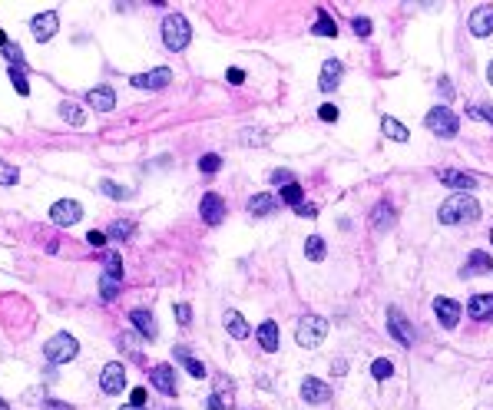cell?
Wrapping results in <instances>:
<instances>
[{
	"label": "cell",
	"mask_w": 493,
	"mask_h": 410,
	"mask_svg": "<svg viewBox=\"0 0 493 410\" xmlns=\"http://www.w3.org/2000/svg\"><path fill=\"white\" fill-rule=\"evenodd\" d=\"M490 245H493V228H490Z\"/></svg>",
	"instance_id": "cell-57"
},
{
	"label": "cell",
	"mask_w": 493,
	"mask_h": 410,
	"mask_svg": "<svg viewBox=\"0 0 493 410\" xmlns=\"http://www.w3.org/2000/svg\"><path fill=\"white\" fill-rule=\"evenodd\" d=\"M351 27H354V34H358V37H371V20L368 17H354L351 20Z\"/></svg>",
	"instance_id": "cell-42"
},
{
	"label": "cell",
	"mask_w": 493,
	"mask_h": 410,
	"mask_svg": "<svg viewBox=\"0 0 493 410\" xmlns=\"http://www.w3.org/2000/svg\"><path fill=\"white\" fill-rule=\"evenodd\" d=\"M381 132H384L387 139H394V143H407V139H411V136H407V126H400L398 119H391V116L381 119Z\"/></svg>",
	"instance_id": "cell-27"
},
{
	"label": "cell",
	"mask_w": 493,
	"mask_h": 410,
	"mask_svg": "<svg viewBox=\"0 0 493 410\" xmlns=\"http://www.w3.org/2000/svg\"><path fill=\"white\" fill-rule=\"evenodd\" d=\"M3 43H7V37H3V30H0V47H3Z\"/></svg>",
	"instance_id": "cell-56"
},
{
	"label": "cell",
	"mask_w": 493,
	"mask_h": 410,
	"mask_svg": "<svg viewBox=\"0 0 493 410\" xmlns=\"http://www.w3.org/2000/svg\"><path fill=\"white\" fill-rule=\"evenodd\" d=\"M470 34H474V37H480V40L493 34V7H490V3L477 7L474 14H470Z\"/></svg>",
	"instance_id": "cell-13"
},
{
	"label": "cell",
	"mask_w": 493,
	"mask_h": 410,
	"mask_svg": "<svg viewBox=\"0 0 493 410\" xmlns=\"http://www.w3.org/2000/svg\"><path fill=\"white\" fill-rule=\"evenodd\" d=\"M219 166H222V159H219L215 152H206V156L199 159V169H202V172H219Z\"/></svg>",
	"instance_id": "cell-40"
},
{
	"label": "cell",
	"mask_w": 493,
	"mask_h": 410,
	"mask_svg": "<svg viewBox=\"0 0 493 410\" xmlns=\"http://www.w3.org/2000/svg\"><path fill=\"white\" fill-rule=\"evenodd\" d=\"M17 179H20L17 166H10V162L0 159V186H17Z\"/></svg>",
	"instance_id": "cell-34"
},
{
	"label": "cell",
	"mask_w": 493,
	"mask_h": 410,
	"mask_svg": "<svg viewBox=\"0 0 493 410\" xmlns=\"http://www.w3.org/2000/svg\"><path fill=\"white\" fill-rule=\"evenodd\" d=\"M99 387L106 394H123L126 391V367L119 361H110L103 367V374H99Z\"/></svg>",
	"instance_id": "cell-7"
},
{
	"label": "cell",
	"mask_w": 493,
	"mask_h": 410,
	"mask_svg": "<svg viewBox=\"0 0 493 410\" xmlns=\"http://www.w3.org/2000/svg\"><path fill=\"white\" fill-rule=\"evenodd\" d=\"M99 291H103V301L110 304V301H116V295H119V281H113V278H99Z\"/></svg>",
	"instance_id": "cell-35"
},
{
	"label": "cell",
	"mask_w": 493,
	"mask_h": 410,
	"mask_svg": "<svg viewBox=\"0 0 493 410\" xmlns=\"http://www.w3.org/2000/svg\"><path fill=\"white\" fill-rule=\"evenodd\" d=\"M189 40H192V30H189V20L182 17V14H169V17L163 20V43L169 47L172 53L186 50Z\"/></svg>",
	"instance_id": "cell-2"
},
{
	"label": "cell",
	"mask_w": 493,
	"mask_h": 410,
	"mask_svg": "<svg viewBox=\"0 0 493 410\" xmlns=\"http://www.w3.org/2000/svg\"><path fill=\"white\" fill-rule=\"evenodd\" d=\"M99 189H103L110 199H116V202L130 199V189H126V186H116V182H110V179H103V182H99Z\"/></svg>",
	"instance_id": "cell-32"
},
{
	"label": "cell",
	"mask_w": 493,
	"mask_h": 410,
	"mask_svg": "<svg viewBox=\"0 0 493 410\" xmlns=\"http://www.w3.org/2000/svg\"><path fill=\"white\" fill-rule=\"evenodd\" d=\"M103 268H106V272H103L106 278H113L123 285V258H119V252H113V248L103 252Z\"/></svg>",
	"instance_id": "cell-26"
},
{
	"label": "cell",
	"mask_w": 493,
	"mask_h": 410,
	"mask_svg": "<svg viewBox=\"0 0 493 410\" xmlns=\"http://www.w3.org/2000/svg\"><path fill=\"white\" fill-rule=\"evenodd\" d=\"M272 182L285 189V186H291V182H295V176H291L288 169H275V172H272Z\"/></svg>",
	"instance_id": "cell-41"
},
{
	"label": "cell",
	"mask_w": 493,
	"mask_h": 410,
	"mask_svg": "<svg viewBox=\"0 0 493 410\" xmlns=\"http://www.w3.org/2000/svg\"><path fill=\"white\" fill-rule=\"evenodd\" d=\"M278 205H282L278 195H272V192H258V195H252V199H248V212H252L255 219H262V215L278 212Z\"/></svg>",
	"instance_id": "cell-14"
},
{
	"label": "cell",
	"mask_w": 493,
	"mask_h": 410,
	"mask_svg": "<svg viewBox=\"0 0 493 410\" xmlns=\"http://www.w3.org/2000/svg\"><path fill=\"white\" fill-rule=\"evenodd\" d=\"M30 27H34V37H37L40 43H47V40L57 34V27H60L57 10H43V14H37V17L30 20Z\"/></svg>",
	"instance_id": "cell-10"
},
{
	"label": "cell",
	"mask_w": 493,
	"mask_h": 410,
	"mask_svg": "<svg viewBox=\"0 0 493 410\" xmlns=\"http://www.w3.org/2000/svg\"><path fill=\"white\" fill-rule=\"evenodd\" d=\"M318 116H322L324 123H335V119H338V106H331V103H324L322 110H318Z\"/></svg>",
	"instance_id": "cell-44"
},
{
	"label": "cell",
	"mask_w": 493,
	"mask_h": 410,
	"mask_svg": "<svg viewBox=\"0 0 493 410\" xmlns=\"http://www.w3.org/2000/svg\"><path fill=\"white\" fill-rule=\"evenodd\" d=\"M437 179L444 182V186L450 189H460V192H467V189H477V179L470 172H457V169H440L437 172Z\"/></svg>",
	"instance_id": "cell-17"
},
{
	"label": "cell",
	"mask_w": 493,
	"mask_h": 410,
	"mask_svg": "<svg viewBox=\"0 0 493 410\" xmlns=\"http://www.w3.org/2000/svg\"><path fill=\"white\" fill-rule=\"evenodd\" d=\"M133 235V222H113L110 225V239L116 242H123V239H130Z\"/></svg>",
	"instance_id": "cell-38"
},
{
	"label": "cell",
	"mask_w": 493,
	"mask_h": 410,
	"mask_svg": "<svg viewBox=\"0 0 493 410\" xmlns=\"http://www.w3.org/2000/svg\"><path fill=\"white\" fill-rule=\"evenodd\" d=\"M86 103H90L96 112H110L116 106V93L110 90V86H96V90L86 93Z\"/></svg>",
	"instance_id": "cell-18"
},
{
	"label": "cell",
	"mask_w": 493,
	"mask_h": 410,
	"mask_svg": "<svg viewBox=\"0 0 493 410\" xmlns=\"http://www.w3.org/2000/svg\"><path fill=\"white\" fill-rule=\"evenodd\" d=\"M295 212H298L302 219H315V215H318V208H315V205H311V202H302V205H295Z\"/></svg>",
	"instance_id": "cell-45"
},
{
	"label": "cell",
	"mask_w": 493,
	"mask_h": 410,
	"mask_svg": "<svg viewBox=\"0 0 493 410\" xmlns=\"http://www.w3.org/2000/svg\"><path fill=\"white\" fill-rule=\"evenodd\" d=\"M130 324H133L143 337H149V341L156 337V317H152L146 308H136V311H130Z\"/></svg>",
	"instance_id": "cell-20"
},
{
	"label": "cell",
	"mask_w": 493,
	"mask_h": 410,
	"mask_svg": "<svg viewBox=\"0 0 493 410\" xmlns=\"http://www.w3.org/2000/svg\"><path fill=\"white\" fill-rule=\"evenodd\" d=\"M371 374H374V377H378V381H387V377H391V374H394V364H391V361H387V357H378V361H374V364H371Z\"/></svg>",
	"instance_id": "cell-36"
},
{
	"label": "cell",
	"mask_w": 493,
	"mask_h": 410,
	"mask_svg": "<svg viewBox=\"0 0 493 410\" xmlns=\"http://www.w3.org/2000/svg\"><path fill=\"white\" fill-rule=\"evenodd\" d=\"M176 361H182V364H186V371H189L192 377H206V364H202V361H195L186 348H176Z\"/></svg>",
	"instance_id": "cell-29"
},
{
	"label": "cell",
	"mask_w": 493,
	"mask_h": 410,
	"mask_svg": "<svg viewBox=\"0 0 493 410\" xmlns=\"http://www.w3.org/2000/svg\"><path fill=\"white\" fill-rule=\"evenodd\" d=\"M302 397L308 400V404H324V400L331 397V387H328L324 381H318V377H304L302 381Z\"/></svg>",
	"instance_id": "cell-16"
},
{
	"label": "cell",
	"mask_w": 493,
	"mask_h": 410,
	"mask_svg": "<svg viewBox=\"0 0 493 410\" xmlns=\"http://www.w3.org/2000/svg\"><path fill=\"white\" fill-rule=\"evenodd\" d=\"M437 219L444 225H460V222H477L480 219V202L470 192H454L450 199H444L437 208Z\"/></svg>",
	"instance_id": "cell-1"
},
{
	"label": "cell",
	"mask_w": 493,
	"mask_h": 410,
	"mask_svg": "<svg viewBox=\"0 0 493 410\" xmlns=\"http://www.w3.org/2000/svg\"><path fill=\"white\" fill-rule=\"evenodd\" d=\"M222 321H226V331L232 337H239V341H245L248 335H252V328H248V321L242 315H239V311H226V317H222Z\"/></svg>",
	"instance_id": "cell-25"
},
{
	"label": "cell",
	"mask_w": 493,
	"mask_h": 410,
	"mask_svg": "<svg viewBox=\"0 0 493 410\" xmlns=\"http://www.w3.org/2000/svg\"><path fill=\"white\" fill-rule=\"evenodd\" d=\"M199 215H202V222L206 225L222 222V219H226V202H222V195H219V192H206L202 202H199Z\"/></svg>",
	"instance_id": "cell-8"
},
{
	"label": "cell",
	"mask_w": 493,
	"mask_h": 410,
	"mask_svg": "<svg viewBox=\"0 0 493 410\" xmlns=\"http://www.w3.org/2000/svg\"><path fill=\"white\" fill-rule=\"evenodd\" d=\"M206 407H209V410H226V400H222L219 394H212L209 400H206Z\"/></svg>",
	"instance_id": "cell-48"
},
{
	"label": "cell",
	"mask_w": 493,
	"mask_h": 410,
	"mask_svg": "<svg viewBox=\"0 0 493 410\" xmlns=\"http://www.w3.org/2000/svg\"><path fill=\"white\" fill-rule=\"evenodd\" d=\"M176 317H179V324H189V321H192V308H189V304H176Z\"/></svg>",
	"instance_id": "cell-46"
},
{
	"label": "cell",
	"mask_w": 493,
	"mask_h": 410,
	"mask_svg": "<svg viewBox=\"0 0 493 410\" xmlns=\"http://www.w3.org/2000/svg\"><path fill=\"white\" fill-rule=\"evenodd\" d=\"M467 116H470V119H487V123H493V110H490V106H470V110H467Z\"/></svg>",
	"instance_id": "cell-43"
},
{
	"label": "cell",
	"mask_w": 493,
	"mask_h": 410,
	"mask_svg": "<svg viewBox=\"0 0 493 410\" xmlns=\"http://www.w3.org/2000/svg\"><path fill=\"white\" fill-rule=\"evenodd\" d=\"M60 112H63V119H67V123H73V126H83V119H86V112L80 110L76 103H63Z\"/></svg>",
	"instance_id": "cell-31"
},
{
	"label": "cell",
	"mask_w": 493,
	"mask_h": 410,
	"mask_svg": "<svg viewBox=\"0 0 493 410\" xmlns=\"http://www.w3.org/2000/svg\"><path fill=\"white\" fill-rule=\"evenodd\" d=\"M487 80H490V86H493V60H490V67H487Z\"/></svg>",
	"instance_id": "cell-53"
},
{
	"label": "cell",
	"mask_w": 493,
	"mask_h": 410,
	"mask_svg": "<svg viewBox=\"0 0 493 410\" xmlns=\"http://www.w3.org/2000/svg\"><path fill=\"white\" fill-rule=\"evenodd\" d=\"M149 384L156 387L159 394H166V397H176V374H172L169 364H156L149 371Z\"/></svg>",
	"instance_id": "cell-11"
},
{
	"label": "cell",
	"mask_w": 493,
	"mask_h": 410,
	"mask_svg": "<svg viewBox=\"0 0 493 410\" xmlns=\"http://www.w3.org/2000/svg\"><path fill=\"white\" fill-rule=\"evenodd\" d=\"M493 272V258L487 252H470V258L464 265V275H487Z\"/></svg>",
	"instance_id": "cell-23"
},
{
	"label": "cell",
	"mask_w": 493,
	"mask_h": 410,
	"mask_svg": "<svg viewBox=\"0 0 493 410\" xmlns=\"http://www.w3.org/2000/svg\"><path fill=\"white\" fill-rule=\"evenodd\" d=\"M258 344H262V351H278V324L275 321H262L258 324Z\"/></svg>",
	"instance_id": "cell-24"
},
{
	"label": "cell",
	"mask_w": 493,
	"mask_h": 410,
	"mask_svg": "<svg viewBox=\"0 0 493 410\" xmlns=\"http://www.w3.org/2000/svg\"><path fill=\"white\" fill-rule=\"evenodd\" d=\"M311 34H318V37H335L338 34V23L331 20V14L328 10H318V20H315V27H311Z\"/></svg>",
	"instance_id": "cell-28"
},
{
	"label": "cell",
	"mask_w": 493,
	"mask_h": 410,
	"mask_svg": "<svg viewBox=\"0 0 493 410\" xmlns=\"http://www.w3.org/2000/svg\"><path fill=\"white\" fill-rule=\"evenodd\" d=\"M119 410H146V407H136V404H130V407H119Z\"/></svg>",
	"instance_id": "cell-55"
},
{
	"label": "cell",
	"mask_w": 493,
	"mask_h": 410,
	"mask_svg": "<svg viewBox=\"0 0 493 410\" xmlns=\"http://www.w3.org/2000/svg\"><path fill=\"white\" fill-rule=\"evenodd\" d=\"M440 90H444V96H454V86H450V80H447V76L440 80Z\"/></svg>",
	"instance_id": "cell-52"
},
{
	"label": "cell",
	"mask_w": 493,
	"mask_h": 410,
	"mask_svg": "<svg viewBox=\"0 0 493 410\" xmlns=\"http://www.w3.org/2000/svg\"><path fill=\"white\" fill-rule=\"evenodd\" d=\"M324 337H328V321L318 315H304L298 321V331H295V341L302 344V348H318Z\"/></svg>",
	"instance_id": "cell-4"
},
{
	"label": "cell",
	"mask_w": 493,
	"mask_h": 410,
	"mask_svg": "<svg viewBox=\"0 0 493 410\" xmlns=\"http://www.w3.org/2000/svg\"><path fill=\"white\" fill-rule=\"evenodd\" d=\"M302 186H298V182H291V186H285L282 189V195H278V199H282V202H288V205H302Z\"/></svg>",
	"instance_id": "cell-37"
},
{
	"label": "cell",
	"mask_w": 493,
	"mask_h": 410,
	"mask_svg": "<svg viewBox=\"0 0 493 410\" xmlns=\"http://www.w3.org/2000/svg\"><path fill=\"white\" fill-rule=\"evenodd\" d=\"M341 60H324L322 67V80H318V90H324V93H331L335 86H338V80H341Z\"/></svg>",
	"instance_id": "cell-19"
},
{
	"label": "cell",
	"mask_w": 493,
	"mask_h": 410,
	"mask_svg": "<svg viewBox=\"0 0 493 410\" xmlns=\"http://www.w3.org/2000/svg\"><path fill=\"white\" fill-rule=\"evenodd\" d=\"M10 83L17 86L20 96L30 93V83H27V73H23V67H10Z\"/></svg>",
	"instance_id": "cell-33"
},
{
	"label": "cell",
	"mask_w": 493,
	"mask_h": 410,
	"mask_svg": "<svg viewBox=\"0 0 493 410\" xmlns=\"http://www.w3.org/2000/svg\"><path fill=\"white\" fill-rule=\"evenodd\" d=\"M130 83H133L136 90H163V86L172 83V70L159 67V70H149V73H136Z\"/></svg>",
	"instance_id": "cell-9"
},
{
	"label": "cell",
	"mask_w": 493,
	"mask_h": 410,
	"mask_svg": "<svg viewBox=\"0 0 493 410\" xmlns=\"http://www.w3.org/2000/svg\"><path fill=\"white\" fill-rule=\"evenodd\" d=\"M228 83H242V80H245V73H242V70H228Z\"/></svg>",
	"instance_id": "cell-50"
},
{
	"label": "cell",
	"mask_w": 493,
	"mask_h": 410,
	"mask_svg": "<svg viewBox=\"0 0 493 410\" xmlns=\"http://www.w3.org/2000/svg\"><path fill=\"white\" fill-rule=\"evenodd\" d=\"M304 255L311 261H322L324 258V239L322 235H311L308 242H304Z\"/></svg>",
	"instance_id": "cell-30"
},
{
	"label": "cell",
	"mask_w": 493,
	"mask_h": 410,
	"mask_svg": "<svg viewBox=\"0 0 493 410\" xmlns=\"http://www.w3.org/2000/svg\"><path fill=\"white\" fill-rule=\"evenodd\" d=\"M434 315L437 321L444 324V328H457V321H460V304L454 298H437L434 301Z\"/></svg>",
	"instance_id": "cell-15"
},
{
	"label": "cell",
	"mask_w": 493,
	"mask_h": 410,
	"mask_svg": "<svg viewBox=\"0 0 493 410\" xmlns=\"http://www.w3.org/2000/svg\"><path fill=\"white\" fill-rule=\"evenodd\" d=\"M86 242L93 245V248H103V245H106V232H90V235H86Z\"/></svg>",
	"instance_id": "cell-47"
},
{
	"label": "cell",
	"mask_w": 493,
	"mask_h": 410,
	"mask_svg": "<svg viewBox=\"0 0 493 410\" xmlns=\"http://www.w3.org/2000/svg\"><path fill=\"white\" fill-rule=\"evenodd\" d=\"M3 56L10 60V67H23V50H20L17 43L7 40V43H3Z\"/></svg>",
	"instance_id": "cell-39"
},
{
	"label": "cell",
	"mask_w": 493,
	"mask_h": 410,
	"mask_svg": "<svg viewBox=\"0 0 493 410\" xmlns=\"http://www.w3.org/2000/svg\"><path fill=\"white\" fill-rule=\"evenodd\" d=\"M0 410H10V404H7V400H3V397H0Z\"/></svg>",
	"instance_id": "cell-54"
},
{
	"label": "cell",
	"mask_w": 493,
	"mask_h": 410,
	"mask_svg": "<svg viewBox=\"0 0 493 410\" xmlns=\"http://www.w3.org/2000/svg\"><path fill=\"white\" fill-rule=\"evenodd\" d=\"M43 410H73V407H67V404H60V400H43Z\"/></svg>",
	"instance_id": "cell-49"
},
{
	"label": "cell",
	"mask_w": 493,
	"mask_h": 410,
	"mask_svg": "<svg viewBox=\"0 0 493 410\" xmlns=\"http://www.w3.org/2000/svg\"><path fill=\"white\" fill-rule=\"evenodd\" d=\"M394 205H387V202H378L374 205V212H371V228L374 232H387L391 225H394Z\"/></svg>",
	"instance_id": "cell-21"
},
{
	"label": "cell",
	"mask_w": 493,
	"mask_h": 410,
	"mask_svg": "<svg viewBox=\"0 0 493 410\" xmlns=\"http://www.w3.org/2000/svg\"><path fill=\"white\" fill-rule=\"evenodd\" d=\"M143 400H146V391H143V387H136V391H133V404H136V407H143Z\"/></svg>",
	"instance_id": "cell-51"
},
{
	"label": "cell",
	"mask_w": 493,
	"mask_h": 410,
	"mask_svg": "<svg viewBox=\"0 0 493 410\" xmlns=\"http://www.w3.org/2000/svg\"><path fill=\"white\" fill-rule=\"evenodd\" d=\"M427 130L440 136V139H454L457 130H460V123H457V112H450L447 106H434V110L427 112Z\"/></svg>",
	"instance_id": "cell-5"
},
{
	"label": "cell",
	"mask_w": 493,
	"mask_h": 410,
	"mask_svg": "<svg viewBox=\"0 0 493 410\" xmlns=\"http://www.w3.org/2000/svg\"><path fill=\"white\" fill-rule=\"evenodd\" d=\"M387 331L398 337L404 348H411L414 344V335H411V324H407V317L400 315L398 308H387Z\"/></svg>",
	"instance_id": "cell-12"
},
{
	"label": "cell",
	"mask_w": 493,
	"mask_h": 410,
	"mask_svg": "<svg viewBox=\"0 0 493 410\" xmlns=\"http://www.w3.org/2000/svg\"><path fill=\"white\" fill-rule=\"evenodd\" d=\"M76 354H80V341H76L73 335H67V331L53 335L43 344V357H47L50 364H70Z\"/></svg>",
	"instance_id": "cell-3"
},
{
	"label": "cell",
	"mask_w": 493,
	"mask_h": 410,
	"mask_svg": "<svg viewBox=\"0 0 493 410\" xmlns=\"http://www.w3.org/2000/svg\"><path fill=\"white\" fill-rule=\"evenodd\" d=\"M467 315L474 317V321H487V317H493V295H474L470 304H467Z\"/></svg>",
	"instance_id": "cell-22"
},
{
	"label": "cell",
	"mask_w": 493,
	"mask_h": 410,
	"mask_svg": "<svg viewBox=\"0 0 493 410\" xmlns=\"http://www.w3.org/2000/svg\"><path fill=\"white\" fill-rule=\"evenodd\" d=\"M50 219H53V225H60V228H70V225H76L83 219V205L76 202V199H60V202H53V208H50Z\"/></svg>",
	"instance_id": "cell-6"
}]
</instances>
